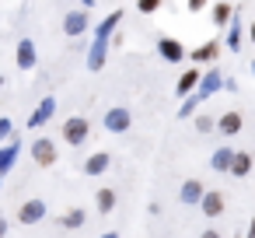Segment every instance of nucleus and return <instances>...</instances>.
I'll return each instance as SVG.
<instances>
[{
    "mask_svg": "<svg viewBox=\"0 0 255 238\" xmlns=\"http://www.w3.org/2000/svg\"><path fill=\"white\" fill-rule=\"evenodd\" d=\"M203 193H206V186H203L199 179H185V182L178 186V200H182L185 207H199Z\"/></svg>",
    "mask_w": 255,
    "mask_h": 238,
    "instance_id": "obj_15",
    "label": "nucleus"
},
{
    "mask_svg": "<svg viewBox=\"0 0 255 238\" xmlns=\"http://www.w3.org/2000/svg\"><path fill=\"white\" fill-rule=\"evenodd\" d=\"M102 126H105L109 133H126V130L133 126V116H129V109H123V105H112V109H105V116H102Z\"/></svg>",
    "mask_w": 255,
    "mask_h": 238,
    "instance_id": "obj_5",
    "label": "nucleus"
},
{
    "mask_svg": "<svg viewBox=\"0 0 255 238\" xmlns=\"http://www.w3.org/2000/svg\"><path fill=\"white\" fill-rule=\"evenodd\" d=\"M224 91H238V81L234 77H224Z\"/></svg>",
    "mask_w": 255,
    "mask_h": 238,
    "instance_id": "obj_30",
    "label": "nucleus"
},
{
    "mask_svg": "<svg viewBox=\"0 0 255 238\" xmlns=\"http://www.w3.org/2000/svg\"><path fill=\"white\" fill-rule=\"evenodd\" d=\"M217 91H224V74H220L217 67H210V70H203V81H199V88H196V98L206 102V98L217 95Z\"/></svg>",
    "mask_w": 255,
    "mask_h": 238,
    "instance_id": "obj_8",
    "label": "nucleus"
},
{
    "mask_svg": "<svg viewBox=\"0 0 255 238\" xmlns=\"http://www.w3.org/2000/svg\"><path fill=\"white\" fill-rule=\"evenodd\" d=\"M210 14H213V25H220V28H227V25L234 21V7H231V4H213Z\"/></svg>",
    "mask_w": 255,
    "mask_h": 238,
    "instance_id": "obj_23",
    "label": "nucleus"
},
{
    "mask_svg": "<svg viewBox=\"0 0 255 238\" xmlns=\"http://www.w3.org/2000/svg\"><path fill=\"white\" fill-rule=\"evenodd\" d=\"M84 221H88V214H84V207H70L63 217H60V224L67 228V231H77V228H84Z\"/></svg>",
    "mask_w": 255,
    "mask_h": 238,
    "instance_id": "obj_21",
    "label": "nucleus"
},
{
    "mask_svg": "<svg viewBox=\"0 0 255 238\" xmlns=\"http://www.w3.org/2000/svg\"><path fill=\"white\" fill-rule=\"evenodd\" d=\"M109 165H112V154H109V151H95L81 168H84V175H91V179H95V175H105V172H109Z\"/></svg>",
    "mask_w": 255,
    "mask_h": 238,
    "instance_id": "obj_18",
    "label": "nucleus"
},
{
    "mask_svg": "<svg viewBox=\"0 0 255 238\" xmlns=\"http://www.w3.org/2000/svg\"><path fill=\"white\" fill-rule=\"evenodd\" d=\"M157 53H161L164 63H182V60L189 56V49H185L175 35H161V39H157Z\"/></svg>",
    "mask_w": 255,
    "mask_h": 238,
    "instance_id": "obj_7",
    "label": "nucleus"
},
{
    "mask_svg": "<svg viewBox=\"0 0 255 238\" xmlns=\"http://www.w3.org/2000/svg\"><path fill=\"white\" fill-rule=\"evenodd\" d=\"M7 140H14V123L7 116H0V147H4Z\"/></svg>",
    "mask_w": 255,
    "mask_h": 238,
    "instance_id": "obj_26",
    "label": "nucleus"
},
{
    "mask_svg": "<svg viewBox=\"0 0 255 238\" xmlns=\"http://www.w3.org/2000/svg\"><path fill=\"white\" fill-rule=\"evenodd\" d=\"M102 238H119V235H116V231H105V235H102Z\"/></svg>",
    "mask_w": 255,
    "mask_h": 238,
    "instance_id": "obj_33",
    "label": "nucleus"
},
{
    "mask_svg": "<svg viewBox=\"0 0 255 238\" xmlns=\"http://www.w3.org/2000/svg\"><path fill=\"white\" fill-rule=\"evenodd\" d=\"M199 105H203V102H199V98H196V91H192V95H189V98H182V109H178V112H175V116H178V119H192V116H196V109H199Z\"/></svg>",
    "mask_w": 255,
    "mask_h": 238,
    "instance_id": "obj_24",
    "label": "nucleus"
},
{
    "mask_svg": "<svg viewBox=\"0 0 255 238\" xmlns=\"http://www.w3.org/2000/svg\"><path fill=\"white\" fill-rule=\"evenodd\" d=\"M28 154H32V161H35L39 168H53V165L60 161V151H56V140H53V137H35V140L28 144Z\"/></svg>",
    "mask_w": 255,
    "mask_h": 238,
    "instance_id": "obj_3",
    "label": "nucleus"
},
{
    "mask_svg": "<svg viewBox=\"0 0 255 238\" xmlns=\"http://www.w3.org/2000/svg\"><path fill=\"white\" fill-rule=\"evenodd\" d=\"M185 11H189V14H199V11H206V0H189V4H185Z\"/></svg>",
    "mask_w": 255,
    "mask_h": 238,
    "instance_id": "obj_28",
    "label": "nucleus"
},
{
    "mask_svg": "<svg viewBox=\"0 0 255 238\" xmlns=\"http://www.w3.org/2000/svg\"><path fill=\"white\" fill-rule=\"evenodd\" d=\"M224 207H227V196H224V189H206L203 193V200H199V210H203V217H220L224 214Z\"/></svg>",
    "mask_w": 255,
    "mask_h": 238,
    "instance_id": "obj_9",
    "label": "nucleus"
},
{
    "mask_svg": "<svg viewBox=\"0 0 255 238\" xmlns=\"http://www.w3.org/2000/svg\"><path fill=\"white\" fill-rule=\"evenodd\" d=\"M220 49H224V42H220V39H210V42L189 49V60H192V67H203V63H213V60L220 56Z\"/></svg>",
    "mask_w": 255,
    "mask_h": 238,
    "instance_id": "obj_10",
    "label": "nucleus"
},
{
    "mask_svg": "<svg viewBox=\"0 0 255 238\" xmlns=\"http://www.w3.org/2000/svg\"><path fill=\"white\" fill-rule=\"evenodd\" d=\"M116 203H119V196H116V189H109V186H102V189L95 193V207H98V214H112V210H116Z\"/></svg>",
    "mask_w": 255,
    "mask_h": 238,
    "instance_id": "obj_20",
    "label": "nucleus"
},
{
    "mask_svg": "<svg viewBox=\"0 0 255 238\" xmlns=\"http://www.w3.org/2000/svg\"><path fill=\"white\" fill-rule=\"evenodd\" d=\"M18 70H35V63H39V53H35V42L32 39H21L18 42Z\"/></svg>",
    "mask_w": 255,
    "mask_h": 238,
    "instance_id": "obj_17",
    "label": "nucleus"
},
{
    "mask_svg": "<svg viewBox=\"0 0 255 238\" xmlns=\"http://www.w3.org/2000/svg\"><path fill=\"white\" fill-rule=\"evenodd\" d=\"M231 175H234V179H245V175H252V154H248V151H238V154H234Z\"/></svg>",
    "mask_w": 255,
    "mask_h": 238,
    "instance_id": "obj_22",
    "label": "nucleus"
},
{
    "mask_svg": "<svg viewBox=\"0 0 255 238\" xmlns=\"http://www.w3.org/2000/svg\"><path fill=\"white\" fill-rule=\"evenodd\" d=\"M192 123H196V130H199V133H213V130H217V119H213V116H206V112H196V116H192Z\"/></svg>",
    "mask_w": 255,
    "mask_h": 238,
    "instance_id": "obj_25",
    "label": "nucleus"
},
{
    "mask_svg": "<svg viewBox=\"0 0 255 238\" xmlns=\"http://www.w3.org/2000/svg\"><path fill=\"white\" fill-rule=\"evenodd\" d=\"M53 112H56V98H53V95H46V98L35 105V112L28 116V130H42V126L53 119Z\"/></svg>",
    "mask_w": 255,
    "mask_h": 238,
    "instance_id": "obj_12",
    "label": "nucleus"
},
{
    "mask_svg": "<svg viewBox=\"0 0 255 238\" xmlns=\"http://www.w3.org/2000/svg\"><path fill=\"white\" fill-rule=\"evenodd\" d=\"M4 235H7V217L0 214V238H4Z\"/></svg>",
    "mask_w": 255,
    "mask_h": 238,
    "instance_id": "obj_31",
    "label": "nucleus"
},
{
    "mask_svg": "<svg viewBox=\"0 0 255 238\" xmlns=\"http://www.w3.org/2000/svg\"><path fill=\"white\" fill-rule=\"evenodd\" d=\"M46 214H49V207H46V200H39V196H32V200H25V203L18 207V221H21L25 228L46 221Z\"/></svg>",
    "mask_w": 255,
    "mask_h": 238,
    "instance_id": "obj_6",
    "label": "nucleus"
},
{
    "mask_svg": "<svg viewBox=\"0 0 255 238\" xmlns=\"http://www.w3.org/2000/svg\"><path fill=\"white\" fill-rule=\"evenodd\" d=\"M252 74H255V60H252Z\"/></svg>",
    "mask_w": 255,
    "mask_h": 238,
    "instance_id": "obj_35",
    "label": "nucleus"
},
{
    "mask_svg": "<svg viewBox=\"0 0 255 238\" xmlns=\"http://www.w3.org/2000/svg\"><path fill=\"white\" fill-rule=\"evenodd\" d=\"M199 81H203V70H199V67L182 70V77H178V84H175V95H178V98H189V95L199 88Z\"/></svg>",
    "mask_w": 255,
    "mask_h": 238,
    "instance_id": "obj_14",
    "label": "nucleus"
},
{
    "mask_svg": "<svg viewBox=\"0 0 255 238\" xmlns=\"http://www.w3.org/2000/svg\"><path fill=\"white\" fill-rule=\"evenodd\" d=\"M18 158H21V140H7L4 147H0V179H4V175L14 168Z\"/></svg>",
    "mask_w": 255,
    "mask_h": 238,
    "instance_id": "obj_16",
    "label": "nucleus"
},
{
    "mask_svg": "<svg viewBox=\"0 0 255 238\" xmlns=\"http://www.w3.org/2000/svg\"><path fill=\"white\" fill-rule=\"evenodd\" d=\"M60 137L70 144V147H84L91 140V123L84 116H67L63 126H60Z\"/></svg>",
    "mask_w": 255,
    "mask_h": 238,
    "instance_id": "obj_2",
    "label": "nucleus"
},
{
    "mask_svg": "<svg viewBox=\"0 0 255 238\" xmlns=\"http://www.w3.org/2000/svg\"><path fill=\"white\" fill-rule=\"evenodd\" d=\"M123 7H116L112 14H105L98 25H95V39H91V49H88V70H102L105 67V60H109V46H112V32L119 28V21H123Z\"/></svg>",
    "mask_w": 255,
    "mask_h": 238,
    "instance_id": "obj_1",
    "label": "nucleus"
},
{
    "mask_svg": "<svg viewBox=\"0 0 255 238\" xmlns=\"http://www.w3.org/2000/svg\"><path fill=\"white\" fill-rule=\"evenodd\" d=\"M136 11H140V14H154V11H161V0H140Z\"/></svg>",
    "mask_w": 255,
    "mask_h": 238,
    "instance_id": "obj_27",
    "label": "nucleus"
},
{
    "mask_svg": "<svg viewBox=\"0 0 255 238\" xmlns=\"http://www.w3.org/2000/svg\"><path fill=\"white\" fill-rule=\"evenodd\" d=\"M241 39H245V25H241V11L234 7V21L227 25V35H224V49L227 53H238L241 49Z\"/></svg>",
    "mask_w": 255,
    "mask_h": 238,
    "instance_id": "obj_13",
    "label": "nucleus"
},
{
    "mask_svg": "<svg viewBox=\"0 0 255 238\" xmlns=\"http://www.w3.org/2000/svg\"><path fill=\"white\" fill-rule=\"evenodd\" d=\"M248 39H252V46H255V21L248 25Z\"/></svg>",
    "mask_w": 255,
    "mask_h": 238,
    "instance_id": "obj_32",
    "label": "nucleus"
},
{
    "mask_svg": "<svg viewBox=\"0 0 255 238\" xmlns=\"http://www.w3.org/2000/svg\"><path fill=\"white\" fill-rule=\"evenodd\" d=\"M234 154H238V151H234V147H227V144H224V147H217V151L210 154V168H213V172H231Z\"/></svg>",
    "mask_w": 255,
    "mask_h": 238,
    "instance_id": "obj_19",
    "label": "nucleus"
},
{
    "mask_svg": "<svg viewBox=\"0 0 255 238\" xmlns=\"http://www.w3.org/2000/svg\"><path fill=\"white\" fill-rule=\"evenodd\" d=\"M241 126H245V116H241L238 109H227V112L217 116V133H220V137H238Z\"/></svg>",
    "mask_w": 255,
    "mask_h": 238,
    "instance_id": "obj_11",
    "label": "nucleus"
},
{
    "mask_svg": "<svg viewBox=\"0 0 255 238\" xmlns=\"http://www.w3.org/2000/svg\"><path fill=\"white\" fill-rule=\"evenodd\" d=\"M199 238H224V231H217V228H206Z\"/></svg>",
    "mask_w": 255,
    "mask_h": 238,
    "instance_id": "obj_29",
    "label": "nucleus"
},
{
    "mask_svg": "<svg viewBox=\"0 0 255 238\" xmlns=\"http://www.w3.org/2000/svg\"><path fill=\"white\" fill-rule=\"evenodd\" d=\"M0 91H4V74H0Z\"/></svg>",
    "mask_w": 255,
    "mask_h": 238,
    "instance_id": "obj_34",
    "label": "nucleus"
},
{
    "mask_svg": "<svg viewBox=\"0 0 255 238\" xmlns=\"http://www.w3.org/2000/svg\"><path fill=\"white\" fill-rule=\"evenodd\" d=\"M88 28H91V18L84 7H70L63 14V35L67 39H81V35H88Z\"/></svg>",
    "mask_w": 255,
    "mask_h": 238,
    "instance_id": "obj_4",
    "label": "nucleus"
}]
</instances>
